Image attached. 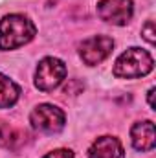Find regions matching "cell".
<instances>
[{"label":"cell","instance_id":"1","mask_svg":"<svg viewBox=\"0 0 156 158\" xmlns=\"http://www.w3.org/2000/svg\"><path fill=\"white\" fill-rule=\"evenodd\" d=\"M35 24L24 15H7L0 20V50H15L35 37Z\"/></svg>","mask_w":156,"mask_h":158},{"label":"cell","instance_id":"2","mask_svg":"<svg viewBox=\"0 0 156 158\" xmlns=\"http://www.w3.org/2000/svg\"><path fill=\"white\" fill-rule=\"evenodd\" d=\"M154 66V61L149 52L142 48H129L117 57L114 64V76L121 79H136L147 76Z\"/></svg>","mask_w":156,"mask_h":158},{"label":"cell","instance_id":"3","mask_svg":"<svg viewBox=\"0 0 156 158\" xmlns=\"http://www.w3.org/2000/svg\"><path fill=\"white\" fill-rule=\"evenodd\" d=\"M66 77V64L61 59L46 57L42 59L35 72V86L42 92H50L57 88Z\"/></svg>","mask_w":156,"mask_h":158},{"label":"cell","instance_id":"4","mask_svg":"<svg viewBox=\"0 0 156 158\" xmlns=\"http://www.w3.org/2000/svg\"><path fill=\"white\" fill-rule=\"evenodd\" d=\"M30 121L37 131L53 134V132H59L64 127V112L61 109L53 107V105L44 103V105H39L31 110Z\"/></svg>","mask_w":156,"mask_h":158},{"label":"cell","instance_id":"5","mask_svg":"<svg viewBox=\"0 0 156 158\" xmlns=\"http://www.w3.org/2000/svg\"><path fill=\"white\" fill-rule=\"evenodd\" d=\"M114 48V40L107 35H96L90 39L83 40V44L79 46V55L83 59L84 64L88 66H96L101 61H105Z\"/></svg>","mask_w":156,"mask_h":158},{"label":"cell","instance_id":"6","mask_svg":"<svg viewBox=\"0 0 156 158\" xmlns=\"http://www.w3.org/2000/svg\"><path fill=\"white\" fill-rule=\"evenodd\" d=\"M134 13L132 0H101L97 4V15L101 20L114 26H125Z\"/></svg>","mask_w":156,"mask_h":158},{"label":"cell","instance_id":"7","mask_svg":"<svg viewBox=\"0 0 156 158\" xmlns=\"http://www.w3.org/2000/svg\"><path fill=\"white\" fill-rule=\"evenodd\" d=\"M88 158H123V145L114 136H101L90 145Z\"/></svg>","mask_w":156,"mask_h":158},{"label":"cell","instance_id":"8","mask_svg":"<svg viewBox=\"0 0 156 158\" xmlns=\"http://www.w3.org/2000/svg\"><path fill=\"white\" fill-rule=\"evenodd\" d=\"M132 145L138 151H153L154 149V125L153 121H140L130 129Z\"/></svg>","mask_w":156,"mask_h":158},{"label":"cell","instance_id":"9","mask_svg":"<svg viewBox=\"0 0 156 158\" xmlns=\"http://www.w3.org/2000/svg\"><path fill=\"white\" fill-rule=\"evenodd\" d=\"M26 132L15 129L13 125H9L7 121L0 119V147L6 149H17L22 142H24Z\"/></svg>","mask_w":156,"mask_h":158},{"label":"cell","instance_id":"10","mask_svg":"<svg viewBox=\"0 0 156 158\" xmlns=\"http://www.w3.org/2000/svg\"><path fill=\"white\" fill-rule=\"evenodd\" d=\"M20 96V88L18 85H15L9 77H6L4 74H0V109H9L17 103Z\"/></svg>","mask_w":156,"mask_h":158},{"label":"cell","instance_id":"11","mask_svg":"<svg viewBox=\"0 0 156 158\" xmlns=\"http://www.w3.org/2000/svg\"><path fill=\"white\" fill-rule=\"evenodd\" d=\"M142 33H143V37H145V40H147L149 44H154V22L149 20V22L143 26Z\"/></svg>","mask_w":156,"mask_h":158},{"label":"cell","instance_id":"12","mask_svg":"<svg viewBox=\"0 0 156 158\" xmlns=\"http://www.w3.org/2000/svg\"><path fill=\"white\" fill-rule=\"evenodd\" d=\"M44 158H74V153L68 151V149H57V151L48 153Z\"/></svg>","mask_w":156,"mask_h":158},{"label":"cell","instance_id":"13","mask_svg":"<svg viewBox=\"0 0 156 158\" xmlns=\"http://www.w3.org/2000/svg\"><path fill=\"white\" fill-rule=\"evenodd\" d=\"M153 96H154V88H151V90H149V107H151V109H154V101H153Z\"/></svg>","mask_w":156,"mask_h":158},{"label":"cell","instance_id":"14","mask_svg":"<svg viewBox=\"0 0 156 158\" xmlns=\"http://www.w3.org/2000/svg\"><path fill=\"white\" fill-rule=\"evenodd\" d=\"M48 2H50V4H51V2H53V4H55V2H57V0H48Z\"/></svg>","mask_w":156,"mask_h":158}]
</instances>
